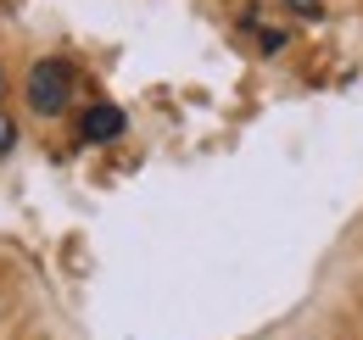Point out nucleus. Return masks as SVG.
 <instances>
[{
  "mask_svg": "<svg viewBox=\"0 0 363 340\" xmlns=\"http://www.w3.org/2000/svg\"><path fill=\"white\" fill-rule=\"evenodd\" d=\"M73 89H79V73H73V62L67 56H40L34 67H28V106H34V118H62L67 106H73Z\"/></svg>",
  "mask_w": 363,
  "mask_h": 340,
  "instance_id": "1",
  "label": "nucleus"
},
{
  "mask_svg": "<svg viewBox=\"0 0 363 340\" xmlns=\"http://www.w3.org/2000/svg\"><path fill=\"white\" fill-rule=\"evenodd\" d=\"M118 134H123V112H118L112 101L84 106V118H79V140H84V145H106V140H118Z\"/></svg>",
  "mask_w": 363,
  "mask_h": 340,
  "instance_id": "2",
  "label": "nucleus"
},
{
  "mask_svg": "<svg viewBox=\"0 0 363 340\" xmlns=\"http://www.w3.org/2000/svg\"><path fill=\"white\" fill-rule=\"evenodd\" d=\"M11 145H17V118L0 106V157H11Z\"/></svg>",
  "mask_w": 363,
  "mask_h": 340,
  "instance_id": "3",
  "label": "nucleus"
},
{
  "mask_svg": "<svg viewBox=\"0 0 363 340\" xmlns=\"http://www.w3.org/2000/svg\"><path fill=\"white\" fill-rule=\"evenodd\" d=\"M285 11H296L302 23H318L324 17V0H285Z\"/></svg>",
  "mask_w": 363,
  "mask_h": 340,
  "instance_id": "4",
  "label": "nucleus"
},
{
  "mask_svg": "<svg viewBox=\"0 0 363 340\" xmlns=\"http://www.w3.org/2000/svg\"><path fill=\"white\" fill-rule=\"evenodd\" d=\"M0 101H6V67H0Z\"/></svg>",
  "mask_w": 363,
  "mask_h": 340,
  "instance_id": "5",
  "label": "nucleus"
}]
</instances>
